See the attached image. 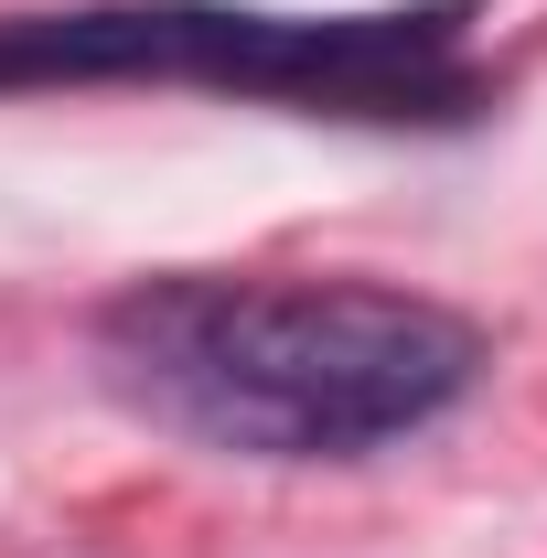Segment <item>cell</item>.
<instances>
[{
    "mask_svg": "<svg viewBox=\"0 0 547 558\" xmlns=\"http://www.w3.org/2000/svg\"><path fill=\"white\" fill-rule=\"evenodd\" d=\"M11 86H215L312 119H462L483 108L473 11H236V0H86L0 22Z\"/></svg>",
    "mask_w": 547,
    "mask_h": 558,
    "instance_id": "7a4b0ae2",
    "label": "cell"
},
{
    "mask_svg": "<svg viewBox=\"0 0 547 558\" xmlns=\"http://www.w3.org/2000/svg\"><path fill=\"white\" fill-rule=\"evenodd\" d=\"M86 344L130 418L226 462H365L451 418L483 376V333L451 301L269 269L139 279Z\"/></svg>",
    "mask_w": 547,
    "mask_h": 558,
    "instance_id": "6da1fadb",
    "label": "cell"
}]
</instances>
